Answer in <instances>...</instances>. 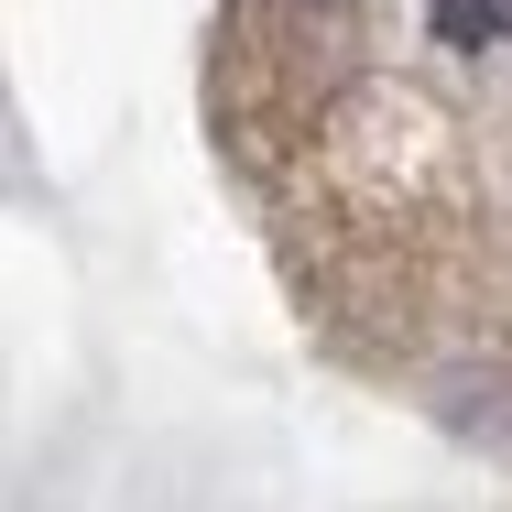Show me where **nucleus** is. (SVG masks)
Returning <instances> with one entry per match:
<instances>
[{
	"mask_svg": "<svg viewBox=\"0 0 512 512\" xmlns=\"http://www.w3.org/2000/svg\"><path fill=\"white\" fill-rule=\"evenodd\" d=\"M425 33L480 55V44H512V0H425Z\"/></svg>",
	"mask_w": 512,
	"mask_h": 512,
	"instance_id": "f257e3e1",
	"label": "nucleus"
}]
</instances>
